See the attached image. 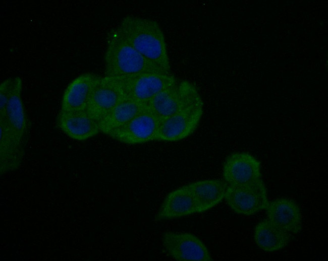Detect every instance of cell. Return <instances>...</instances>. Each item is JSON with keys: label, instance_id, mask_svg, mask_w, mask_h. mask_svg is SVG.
I'll return each instance as SVG.
<instances>
[{"label": "cell", "instance_id": "e0dca14e", "mask_svg": "<svg viewBox=\"0 0 328 261\" xmlns=\"http://www.w3.org/2000/svg\"><path fill=\"white\" fill-rule=\"evenodd\" d=\"M147 107V104L126 97L98 122L100 133L108 136L111 132L129 122Z\"/></svg>", "mask_w": 328, "mask_h": 261}, {"label": "cell", "instance_id": "8992f818", "mask_svg": "<svg viewBox=\"0 0 328 261\" xmlns=\"http://www.w3.org/2000/svg\"><path fill=\"white\" fill-rule=\"evenodd\" d=\"M117 79L127 97L147 104L161 91L177 83L172 74L147 73Z\"/></svg>", "mask_w": 328, "mask_h": 261}, {"label": "cell", "instance_id": "6da1fadb", "mask_svg": "<svg viewBox=\"0 0 328 261\" xmlns=\"http://www.w3.org/2000/svg\"><path fill=\"white\" fill-rule=\"evenodd\" d=\"M117 29L139 53L171 74L165 37L157 22L129 15L122 19Z\"/></svg>", "mask_w": 328, "mask_h": 261}, {"label": "cell", "instance_id": "9a60e30c", "mask_svg": "<svg viewBox=\"0 0 328 261\" xmlns=\"http://www.w3.org/2000/svg\"><path fill=\"white\" fill-rule=\"evenodd\" d=\"M57 124L69 138L85 141L100 133L98 122L90 117L86 111L76 112H59Z\"/></svg>", "mask_w": 328, "mask_h": 261}, {"label": "cell", "instance_id": "5bb4252c", "mask_svg": "<svg viewBox=\"0 0 328 261\" xmlns=\"http://www.w3.org/2000/svg\"><path fill=\"white\" fill-rule=\"evenodd\" d=\"M197 213L192 194L185 185L172 191L164 199L155 219L157 221L179 218Z\"/></svg>", "mask_w": 328, "mask_h": 261}, {"label": "cell", "instance_id": "277c9868", "mask_svg": "<svg viewBox=\"0 0 328 261\" xmlns=\"http://www.w3.org/2000/svg\"><path fill=\"white\" fill-rule=\"evenodd\" d=\"M126 97L117 78L100 77L91 91L85 111L98 122Z\"/></svg>", "mask_w": 328, "mask_h": 261}, {"label": "cell", "instance_id": "ba28073f", "mask_svg": "<svg viewBox=\"0 0 328 261\" xmlns=\"http://www.w3.org/2000/svg\"><path fill=\"white\" fill-rule=\"evenodd\" d=\"M161 241L165 251L176 260H212L206 245L191 233L166 232L162 235Z\"/></svg>", "mask_w": 328, "mask_h": 261}, {"label": "cell", "instance_id": "9c48e42d", "mask_svg": "<svg viewBox=\"0 0 328 261\" xmlns=\"http://www.w3.org/2000/svg\"><path fill=\"white\" fill-rule=\"evenodd\" d=\"M160 121L147 107L129 122L111 132L108 136L130 145L151 142L156 140Z\"/></svg>", "mask_w": 328, "mask_h": 261}, {"label": "cell", "instance_id": "30bf717a", "mask_svg": "<svg viewBox=\"0 0 328 261\" xmlns=\"http://www.w3.org/2000/svg\"><path fill=\"white\" fill-rule=\"evenodd\" d=\"M223 177L224 181L231 186L256 182L261 179V163L248 153H232L224 163Z\"/></svg>", "mask_w": 328, "mask_h": 261}, {"label": "cell", "instance_id": "ffe728a7", "mask_svg": "<svg viewBox=\"0 0 328 261\" xmlns=\"http://www.w3.org/2000/svg\"><path fill=\"white\" fill-rule=\"evenodd\" d=\"M16 79L17 77L9 78L0 85V117L4 115L6 105L15 88Z\"/></svg>", "mask_w": 328, "mask_h": 261}, {"label": "cell", "instance_id": "5b68a950", "mask_svg": "<svg viewBox=\"0 0 328 261\" xmlns=\"http://www.w3.org/2000/svg\"><path fill=\"white\" fill-rule=\"evenodd\" d=\"M225 199L230 208L238 214L250 216L265 209L268 203L262 179L241 185H228Z\"/></svg>", "mask_w": 328, "mask_h": 261}, {"label": "cell", "instance_id": "ac0fdd59", "mask_svg": "<svg viewBox=\"0 0 328 261\" xmlns=\"http://www.w3.org/2000/svg\"><path fill=\"white\" fill-rule=\"evenodd\" d=\"M22 90V79L17 77L15 88L6 105L4 115L0 119H4L17 135L26 142L28 125L21 98Z\"/></svg>", "mask_w": 328, "mask_h": 261}, {"label": "cell", "instance_id": "d6986e66", "mask_svg": "<svg viewBox=\"0 0 328 261\" xmlns=\"http://www.w3.org/2000/svg\"><path fill=\"white\" fill-rule=\"evenodd\" d=\"M290 233L269 219L259 222L255 226L254 238L257 245L267 252L279 250L289 243Z\"/></svg>", "mask_w": 328, "mask_h": 261}, {"label": "cell", "instance_id": "8fae6325", "mask_svg": "<svg viewBox=\"0 0 328 261\" xmlns=\"http://www.w3.org/2000/svg\"><path fill=\"white\" fill-rule=\"evenodd\" d=\"M100 78L92 73H84L73 80L63 93L60 112H76L86 110L91 91Z\"/></svg>", "mask_w": 328, "mask_h": 261}, {"label": "cell", "instance_id": "7c38bea8", "mask_svg": "<svg viewBox=\"0 0 328 261\" xmlns=\"http://www.w3.org/2000/svg\"><path fill=\"white\" fill-rule=\"evenodd\" d=\"M26 142L0 119L1 174L16 170L22 162Z\"/></svg>", "mask_w": 328, "mask_h": 261}, {"label": "cell", "instance_id": "4fadbf2b", "mask_svg": "<svg viewBox=\"0 0 328 261\" xmlns=\"http://www.w3.org/2000/svg\"><path fill=\"white\" fill-rule=\"evenodd\" d=\"M265 209L268 219L288 232L297 234L301 231V211L292 199H276L268 202Z\"/></svg>", "mask_w": 328, "mask_h": 261}, {"label": "cell", "instance_id": "7a4b0ae2", "mask_svg": "<svg viewBox=\"0 0 328 261\" xmlns=\"http://www.w3.org/2000/svg\"><path fill=\"white\" fill-rule=\"evenodd\" d=\"M103 58L105 76L108 77L119 78L147 73L167 74L134 48L117 28L110 34Z\"/></svg>", "mask_w": 328, "mask_h": 261}, {"label": "cell", "instance_id": "52a82bcc", "mask_svg": "<svg viewBox=\"0 0 328 261\" xmlns=\"http://www.w3.org/2000/svg\"><path fill=\"white\" fill-rule=\"evenodd\" d=\"M203 105L184 108L160 121L156 140L176 142L192 134L203 114Z\"/></svg>", "mask_w": 328, "mask_h": 261}, {"label": "cell", "instance_id": "3957f363", "mask_svg": "<svg viewBox=\"0 0 328 261\" xmlns=\"http://www.w3.org/2000/svg\"><path fill=\"white\" fill-rule=\"evenodd\" d=\"M202 104L196 88L191 83L183 81L161 91L148 102L147 106L161 121L184 108Z\"/></svg>", "mask_w": 328, "mask_h": 261}, {"label": "cell", "instance_id": "2e32d148", "mask_svg": "<svg viewBox=\"0 0 328 261\" xmlns=\"http://www.w3.org/2000/svg\"><path fill=\"white\" fill-rule=\"evenodd\" d=\"M193 197L197 212H204L220 203L225 197L228 187L224 181L202 180L187 184Z\"/></svg>", "mask_w": 328, "mask_h": 261}]
</instances>
